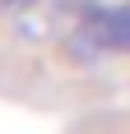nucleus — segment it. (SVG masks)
Segmentation results:
<instances>
[{"label": "nucleus", "mask_w": 130, "mask_h": 134, "mask_svg": "<svg viewBox=\"0 0 130 134\" xmlns=\"http://www.w3.org/2000/svg\"><path fill=\"white\" fill-rule=\"evenodd\" d=\"M70 42H74L70 51L84 60H98L107 51H130V0L126 5H88Z\"/></svg>", "instance_id": "f257e3e1"}, {"label": "nucleus", "mask_w": 130, "mask_h": 134, "mask_svg": "<svg viewBox=\"0 0 130 134\" xmlns=\"http://www.w3.org/2000/svg\"><path fill=\"white\" fill-rule=\"evenodd\" d=\"M33 0H0V9H28Z\"/></svg>", "instance_id": "f03ea898"}]
</instances>
